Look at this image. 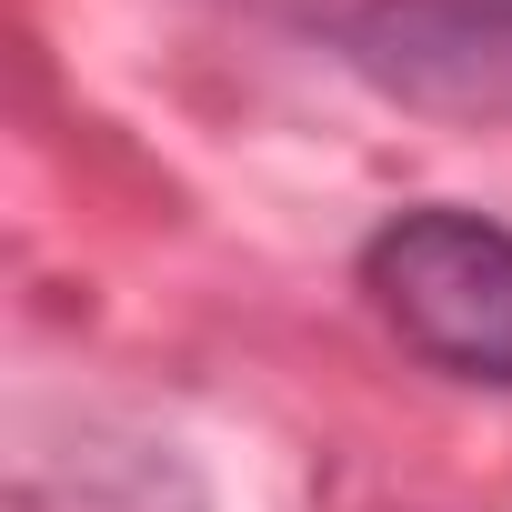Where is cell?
<instances>
[{"instance_id": "1", "label": "cell", "mask_w": 512, "mask_h": 512, "mask_svg": "<svg viewBox=\"0 0 512 512\" xmlns=\"http://www.w3.org/2000/svg\"><path fill=\"white\" fill-rule=\"evenodd\" d=\"M362 292L402 332V352H422L452 382L512 392V221L462 201L392 211L362 241Z\"/></svg>"}, {"instance_id": "2", "label": "cell", "mask_w": 512, "mask_h": 512, "mask_svg": "<svg viewBox=\"0 0 512 512\" xmlns=\"http://www.w3.org/2000/svg\"><path fill=\"white\" fill-rule=\"evenodd\" d=\"M332 41L382 101L512 131V0H362L332 21Z\"/></svg>"}]
</instances>
